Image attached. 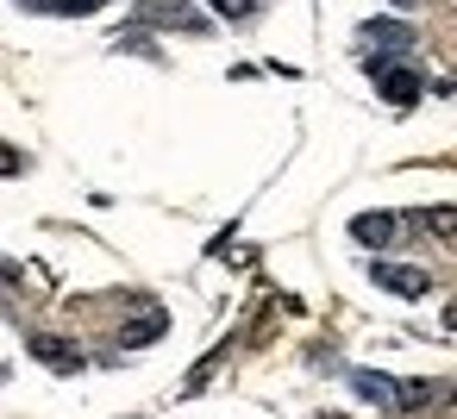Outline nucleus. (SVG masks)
I'll use <instances>...</instances> for the list:
<instances>
[{"label": "nucleus", "instance_id": "9b49d317", "mask_svg": "<svg viewBox=\"0 0 457 419\" xmlns=\"http://www.w3.org/2000/svg\"><path fill=\"white\" fill-rule=\"evenodd\" d=\"M32 7H45V13H63V20H82V13H101L107 0H32Z\"/></svg>", "mask_w": 457, "mask_h": 419}, {"label": "nucleus", "instance_id": "ddd939ff", "mask_svg": "<svg viewBox=\"0 0 457 419\" xmlns=\"http://www.w3.org/2000/svg\"><path fill=\"white\" fill-rule=\"evenodd\" d=\"M20 169H26V157H20V151H7V144H0V176H20Z\"/></svg>", "mask_w": 457, "mask_h": 419}, {"label": "nucleus", "instance_id": "39448f33", "mask_svg": "<svg viewBox=\"0 0 457 419\" xmlns=\"http://www.w3.org/2000/svg\"><path fill=\"white\" fill-rule=\"evenodd\" d=\"M145 26H176V32H207V13L195 7H138Z\"/></svg>", "mask_w": 457, "mask_h": 419}, {"label": "nucleus", "instance_id": "1a4fd4ad", "mask_svg": "<svg viewBox=\"0 0 457 419\" xmlns=\"http://www.w3.org/2000/svg\"><path fill=\"white\" fill-rule=\"evenodd\" d=\"M163 325H170L163 313H145L138 325H126V332H120V344H151V338H163Z\"/></svg>", "mask_w": 457, "mask_h": 419}, {"label": "nucleus", "instance_id": "f257e3e1", "mask_svg": "<svg viewBox=\"0 0 457 419\" xmlns=\"http://www.w3.org/2000/svg\"><path fill=\"white\" fill-rule=\"evenodd\" d=\"M357 45H370L363 63H395V57L413 51V32L401 20H370V26H357Z\"/></svg>", "mask_w": 457, "mask_h": 419}, {"label": "nucleus", "instance_id": "20e7f679", "mask_svg": "<svg viewBox=\"0 0 457 419\" xmlns=\"http://www.w3.org/2000/svg\"><path fill=\"white\" fill-rule=\"evenodd\" d=\"M445 400H451V382H401L395 388L401 413H426V407H445Z\"/></svg>", "mask_w": 457, "mask_h": 419}, {"label": "nucleus", "instance_id": "f8f14e48", "mask_svg": "<svg viewBox=\"0 0 457 419\" xmlns=\"http://www.w3.org/2000/svg\"><path fill=\"white\" fill-rule=\"evenodd\" d=\"M207 7H213L220 20H251V13H257V0H207Z\"/></svg>", "mask_w": 457, "mask_h": 419}, {"label": "nucleus", "instance_id": "f3484780", "mask_svg": "<svg viewBox=\"0 0 457 419\" xmlns=\"http://www.w3.org/2000/svg\"><path fill=\"white\" fill-rule=\"evenodd\" d=\"M320 419H338V413H320Z\"/></svg>", "mask_w": 457, "mask_h": 419}, {"label": "nucleus", "instance_id": "f03ea898", "mask_svg": "<svg viewBox=\"0 0 457 419\" xmlns=\"http://www.w3.org/2000/svg\"><path fill=\"white\" fill-rule=\"evenodd\" d=\"M363 70L376 76V88H382L388 107H413V101H420V76H413L407 63H363Z\"/></svg>", "mask_w": 457, "mask_h": 419}, {"label": "nucleus", "instance_id": "9d476101", "mask_svg": "<svg viewBox=\"0 0 457 419\" xmlns=\"http://www.w3.org/2000/svg\"><path fill=\"white\" fill-rule=\"evenodd\" d=\"M420 226H426L432 238H457V207H426Z\"/></svg>", "mask_w": 457, "mask_h": 419}, {"label": "nucleus", "instance_id": "6e6552de", "mask_svg": "<svg viewBox=\"0 0 457 419\" xmlns=\"http://www.w3.org/2000/svg\"><path fill=\"white\" fill-rule=\"evenodd\" d=\"M32 357H38V363H51V369H63V375H70V369H82V350H70L63 338H32Z\"/></svg>", "mask_w": 457, "mask_h": 419}, {"label": "nucleus", "instance_id": "7ed1b4c3", "mask_svg": "<svg viewBox=\"0 0 457 419\" xmlns=\"http://www.w3.org/2000/svg\"><path fill=\"white\" fill-rule=\"evenodd\" d=\"M370 282L388 288V294H401V300H420V294L432 288L426 269H413V263H370Z\"/></svg>", "mask_w": 457, "mask_h": 419}, {"label": "nucleus", "instance_id": "dca6fc26", "mask_svg": "<svg viewBox=\"0 0 457 419\" xmlns=\"http://www.w3.org/2000/svg\"><path fill=\"white\" fill-rule=\"evenodd\" d=\"M0 275H13V269H7V263H0Z\"/></svg>", "mask_w": 457, "mask_h": 419}, {"label": "nucleus", "instance_id": "0eeeda50", "mask_svg": "<svg viewBox=\"0 0 457 419\" xmlns=\"http://www.w3.org/2000/svg\"><path fill=\"white\" fill-rule=\"evenodd\" d=\"M351 388H357L370 407H395V388H401V382H395V375H376V369H351Z\"/></svg>", "mask_w": 457, "mask_h": 419}, {"label": "nucleus", "instance_id": "2eb2a0df", "mask_svg": "<svg viewBox=\"0 0 457 419\" xmlns=\"http://www.w3.org/2000/svg\"><path fill=\"white\" fill-rule=\"evenodd\" d=\"M388 7H420V0H388Z\"/></svg>", "mask_w": 457, "mask_h": 419}, {"label": "nucleus", "instance_id": "423d86ee", "mask_svg": "<svg viewBox=\"0 0 457 419\" xmlns=\"http://www.w3.org/2000/svg\"><path fill=\"white\" fill-rule=\"evenodd\" d=\"M395 232H401L395 213H357V219H351V238H357V244H388Z\"/></svg>", "mask_w": 457, "mask_h": 419}, {"label": "nucleus", "instance_id": "4468645a", "mask_svg": "<svg viewBox=\"0 0 457 419\" xmlns=\"http://www.w3.org/2000/svg\"><path fill=\"white\" fill-rule=\"evenodd\" d=\"M445 325H457V300H451V307H445Z\"/></svg>", "mask_w": 457, "mask_h": 419}]
</instances>
